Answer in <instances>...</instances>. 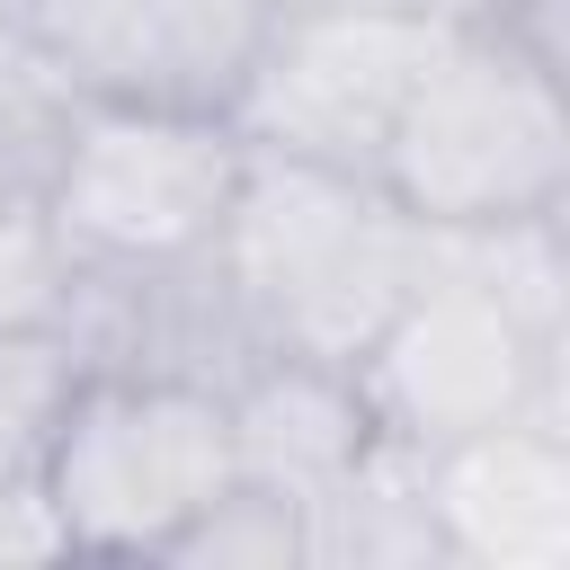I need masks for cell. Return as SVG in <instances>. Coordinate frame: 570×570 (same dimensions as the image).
Segmentation results:
<instances>
[{"mask_svg":"<svg viewBox=\"0 0 570 570\" xmlns=\"http://www.w3.org/2000/svg\"><path fill=\"white\" fill-rule=\"evenodd\" d=\"M436 232L392 205L365 169H321L285 151L240 142V187L214 232V276L258 338V356H321L356 365L365 338L401 312V294L428 276Z\"/></svg>","mask_w":570,"mask_h":570,"instance_id":"6da1fadb","label":"cell"},{"mask_svg":"<svg viewBox=\"0 0 570 570\" xmlns=\"http://www.w3.org/2000/svg\"><path fill=\"white\" fill-rule=\"evenodd\" d=\"M374 178L428 232H490V223L561 214V196H570L561 62L534 53L499 18L445 27V45L428 53V71L410 80V98L392 116Z\"/></svg>","mask_w":570,"mask_h":570,"instance_id":"7a4b0ae2","label":"cell"},{"mask_svg":"<svg viewBox=\"0 0 570 570\" xmlns=\"http://www.w3.org/2000/svg\"><path fill=\"white\" fill-rule=\"evenodd\" d=\"M232 490V410L223 383L151 374V365H89L53 454L45 499L71 552L98 561H160L187 517Z\"/></svg>","mask_w":570,"mask_h":570,"instance_id":"3957f363","label":"cell"},{"mask_svg":"<svg viewBox=\"0 0 570 570\" xmlns=\"http://www.w3.org/2000/svg\"><path fill=\"white\" fill-rule=\"evenodd\" d=\"M240 187V134L187 107L80 98L45 178V223L71 276H151L214 249Z\"/></svg>","mask_w":570,"mask_h":570,"instance_id":"277c9868","label":"cell"},{"mask_svg":"<svg viewBox=\"0 0 570 570\" xmlns=\"http://www.w3.org/2000/svg\"><path fill=\"white\" fill-rule=\"evenodd\" d=\"M561 365V338L534 330L463 249L454 232H436V258L428 276L401 294V312L365 338V356L347 365L374 428L401 445V454H436L472 428H499L534 401H552Z\"/></svg>","mask_w":570,"mask_h":570,"instance_id":"5b68a950","label":"cell"},{"mask_svg":"<svg viewBox=\"0 0 570 570\" xmlns=\"http://www.w3.org/2000/svg\"><path fill=\"white\" fill-rule=\"evenodd\" d=\"M445 27L463 18H428L410 0H312V9H276L223 125L249 151H285V160H321V169H365L392 142V116L410 98V80L428 71V53L445 45Z\"/></svg>","mask_w":570,"mask_h":570,"instance_id":"8992f818","label":"cell"},{"mask_svg":"<svg viewBox=\"0 0 570 570\" xmlns=\"http://www.w3.org/2000/svg\"><path fill=\"white\" fill-rule=\"evenodd\" d=\"M18 18L80 98L187 116H223L267 36V0H18Z\"/></svg>","mask_w":570,"mask_h":570,"instance_id":"52a82bcc","label":"cell"},{"mask_svg":"<svg viewBox=\"0 0 570 570\" xmlns=\"http://www.w3.org/2000/svg\"><path fill=\"white\" fill-rule=\"evenodd\" d=\"M419 499L436 552L463 570H561L570 561V436L561 401L472 428L419 454Z\"/></svg>","mask_w":570,"mask_h":570,"instance_id":"ba28073f","label":"cell"},{"mask_svg":"<svg viewBox=\"0 0 570 570\" xmlns=\"http://www.w3.org/2000/svg\"><path fill=\"white\" fill-rule=\"evenodd\" d=\"M223 410H232V481L285 490L303 508L338 499L383 445L356 374L321 356H249L223 383Z\"/></svg>","mask_w":570,"mask_h":570,"instance_id":"9c48e42d","label":"cell"},{"mask_svg":"<svg viewBox=\"0 0 570 570\" xmlns=\"http://www.w3.org/2000/svg\"><path fill=\"white\" fill-rule=\"evenodd\" d=\"M80 374H89V356L62 321L0 330V499L45 490V454H53V428L80 392Z\"/></svg>","mask_w":570,"mask_h":570,"instance_id":"30bf717a","label":"cell"},{"mask_svg":"<svg viewBox=\"0 0 570 570\" xmlns=\"http://www.w3.org/2000/svg\"><path fill=\"white\" fill-rule=\"evenodd\" d=\"M71 116H80V89L53 71V53L27 36V18L0 9V178L45 196Z\"/></svg>","mask_w":570,"mask_h":570,"instance_id":"8fae6325","label":"cell"},{"mask_svg":"<svg viewBox=\"0 0 570 570\" xmlns=\"http://www.w3.org/2000/svg\"><path fill=\"white\" fill-rule=\"evenodd\" d=\"M321 534H312V508L285 499V490H258V481H232L205 517H187L169 534L160 561H258V570H285V561H312Z\"/></svg>","mask_w":570,"mask_h":570,"instance_id":"7c38bea8","label":"cell"},{"mask_svg":"<svg viewBox=\"0 0 570 570\" xmlns=\"http://www.w3.org/2000/svg\"><path fill=\"white\" fill-rule=\"evenodd\" d=\"M62 312H71V258L45 223V196L0 178V330L62 321Z\"/></svg>","mask_w":570,"mask_h":570,"instance_id":"4fadbf2b","label":"cell"},{"mask_svg":"<svg viewBox=\"0 0 570 570\" xmlns=\"http://www.w3.org/2000/svg\"><path fill=\"white\" fill-rule=\"evenodd\" d=\"M62 525H53V499L45 490H9L0 499V561H62Z\"/></svg>","mask_w":570,"mask_h":570,"instance_id":"5bb4252c","label":"cell"},{"mask_svg":"<svg viewBox=\"0 0 570 570\" xmlns=\"http://www.w3.org/2000/svg\"><path fill=\"white\" fill-rule=\"evenodd\" d=\"M410 9H428V18H499V27H517L534 53H552V27H543L552 0H410ZM552 62H561V53H552Z\"/></svg>","mask_w":570,"mask_h":570,"instance_id":"9a60e30c","label":"cell"},{"mask_svg":"<svg viewBox=\"0 0 570 570\" xmlns=\"http://www.w3.org/2000/svg\"><path fill=\"white\" fill-rule=\"evenodd\" d=\"M276 9H312V0H267V18H276Z\"/></svg>","mask_w":570,"mask_h":570,"instance_id":"2e32d148","label":"cell"},{"mask_svg":"<svg viewBox=\"0 0 570 570\" xmlns=\"http://www.w3.org/2000/svg\"><path fill=\"white\" fill-rule=\"evenodd\" d=\"M0 9H18V0H0Z\"/></svg>","mask_w":570,"mask_h":570,"instance_id":"e0dca14e","label":"cell"}]
</instances>
